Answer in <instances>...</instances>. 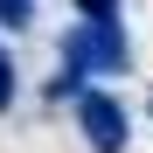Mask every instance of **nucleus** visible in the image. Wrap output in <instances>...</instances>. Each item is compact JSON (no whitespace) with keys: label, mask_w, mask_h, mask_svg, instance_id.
Returning <instances> with one entry per match:
<instances>
[{"label":"nucleus","mask_w":153,"mask_h":153,"mask_svg":"<svg viewBox=\"0 0 153 153\" xmlns=\"http://www.w3.org/2000/svg\"><path fill=\"white\" fill-rule=\"evenodd\" d=\"M0 21H7V28H28L35 21V0H0Z\"/></svg>","instance_id":"7ed1b4c3"},{"label":"nucleus","mask_w":153,"mask_h":153,"mask_svg":"<svg viewBox=\"0 0 153 153\" xmlns=\"http://www.w3.org/2000/svg\"><path fill=\"white\" fill-rule=\"evenodd\" d=\"M76 21H118V0H76Z\"/></svg>","instance_id":"20e7f679"},{"label":"nucleus","mask_w":153,"mask_h":153,"mask_svg":"<svg viewBox=\"0 0 153 153\" xmlns=\"http://www.w3.org/2000/svg\"><path fill=\"white\" fill-rule=\"evenodd\" d=\"M132 49H125L118 21H76L63 35V70H84V76H125Z\"/></svg>","instance_id":"f257e3e1"},{"label":"nucleus","mask_w":153,"mask_h":153,"mask_svg":"<svg viewBox=\"0 0 153 153\" xmlns=\"http://www.w3.org/2000/svg\"><path fill=\"white\" fill-rule=\"evenodd\" d=\"M76 132H84L91 153H125L132 118H125V105H118L111 91H84V97H76Z\"/></svg>","instance_id":"f03ea898"},{"label":"nucleus","mask_w":153,"mask_h":153,"mask_svg":"<svg viewBox=\"0 0 153 153\" xmlns=\"http://www.w3.org/2000/svg\"><path fill=\"white\" fill-rule=\"evenodd\" d=\"M14 105V56H7V42H0V111Z\"/></svg>","instance_id":"39448f33"}]
</instances>
